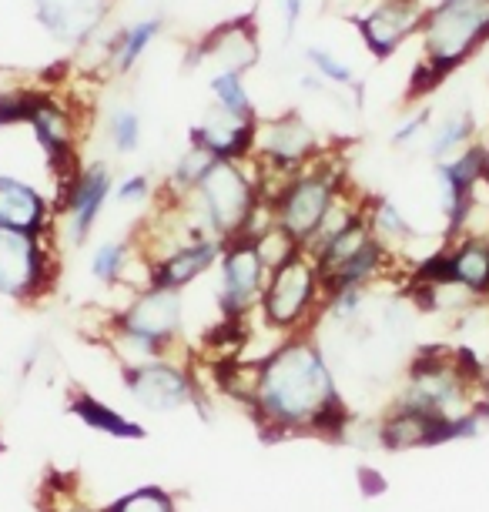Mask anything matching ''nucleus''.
Returning <instances> with one entry per match:
<instances>
[{"instance_id":"1","label":"nucleus","mask_w":489,"mask_h":512,"mask_svg":"<svg viewBox=\"0 0 489 512\" xmlns=\"http://www.w3.org/2000/svg\"><path fill=\"white\" fill-rule=\"evenodd\" d=\"M218 385L242 402L265 439H345L352 412L315 332L289 335L255 362H225Z\"/></svg>"},{"instance_id":"2","label":"nucleus","mask_w":489,"mask_h":512,"mask_svg":"<svg viewBox=\"0 0 489 512\" xmlns=\"http://www.w3.org/2000/svg\"><path fill=\"white\" fill-rule=\"evenodd\" d=\"M483 385L486 369L476 362L473 352L423 345L402 372L392 405L436 415V419H459V415L486 405Z\"/></svg>"},{"instance_id":"3","label":"nucleus","mask_w":489,"mask_h":512,"mask_svg":"<svg viewBox=\"0 0 489 512\" xmlns=\"http://www.w3.org/2000/svg\"><path fill=\"white\" fill-rule=\"evenodd\" d=\"M258 201L262 191H258L252 161H215L195 195L181 201V208L212 238L232 241L245 231Z\"/></svg>"},{"instance_id":"4","label":"nucleus","mask_w":489,"mask_h":512,"mask_svg":"<svg viewBox=\"0 0 489 512\" xmlns=\"http://www.w3.org/2000/svg\"><path fill=\"white\" fill-rule=\"evenodd\" d=\"M322 272L309 255H295L292 262L278 265L268 272L262 305H258V318L268 332L289 338V335H305L319 328L322 318Z\"/></svg>"},{"instance_id":"5","label":"nucleus","mask_w":489,"mask_h":512,"mask_svg":"<svg viewBox=\"0 0 489 512\" xmlns=\"http://www.w3.org/2000/svg\"><path fill=\"white\" fill-rule=\"evenodd\" d=\"M345 188H349V178H345L342 164L332 154H322L319 161H312L309 168H302L299 175L285 181L282 191L275 195V225L289 231L305 251Z\"/></svg>"},{"instance_id":"6","label":"nucleus","mask_w":489,"mask_h":512,"mask_svg":"<svg viewBox=\"0 0 489 512\" xmlns=\"http://www.w3.org/2000/svg\"><path fill=\"white\" fill-rule=\"evenodd\" d=\"M61 235H17L0 228V302L37 305L61 278Z\"/></svg>"},{"instance_id":"7","label":"nucleus","mask_w":489,"mask_h":512,"mask_svg":"<svg viewBox=\"0 0 489 512\" xmlns=\"http://www.w3.org/2000/svg\"><path fill=\"white\" fill-rule=\"evenodd\" d=\"M118 372L124 395L145 412L168 415L181 409H195L201 422H212V405H208L205 385L198 382V372L185 359H178V355H165V359L145 365H124Z\"/></svg>"},{"instance_id":"8","label":"nucleus","mask_w":489,"mask_h":512,"mask_svg":"<svg viewBox=\"0 0 489 512\" xmlns=\"http://www.w3.org/2000/svg\"><path fill=\"white\" fill-rule=\"evenodd\" d=\"M483 44H489V0H449L429 7L423 24V61L443 81Z\"/></svg>"},{"instance_id":"9","label":"nucleus","mask_w":489,"mask_h":512,"mask_svg":"<svg viewBox=\"0 0 489 512\" xmlns=\"http://www.w3.org/2000/svg\"><path fill=\"white\" fill-rule=\"evenodd\" d=\"M268 282V268L258 255L252 238L225 241L222 258H218V288L215 302L225 322H248L258 305H262Z\"/></svg>"},{"instance_id":"10","label":"nucleus","mask_w":489,"mask_h":512,"mask_svg":"<svg viewBox=\"0 0 489 512\" xmlns=\"http://www.w3.org/2000/svg\"><path fill=\"white\" fill-rule=\"evenodd\" d=\"M114 195V175L108 161H84L81 175L67 185L54 201L57 208V235L71 248H84L98 228V221Z\"/></svg>"},{"instance_id":"11","label":"nucleus","mask_w":489,"mask_h":512,"mask_svg":"<svg viewBox=\"0 0 489 512\" xmlns=\"http://www.w3.org/2000/svg\"><path fill=\"white\" fill-rule=\"evenodd\" d=\"M108 318L124 332L148 338V342L161 345L171 355L181 352V335H185V295L181 292L148 285L141 292H131L128 302Z\"/></svg>"},{"instance_id":"12","label":"nucleus","mask_w":489,"mask_h":512,"mask_svg":"<svg viewBox=\"0 0 489 512\" xmlns=\"http://www.w3.org/2000/svg\"><path fill=\"white\" fill-rule=\"evenodd\" d=\"M262 61V44H258V24L252 14L228 17V21L215 24L212 31H205L185 54V71H242L248 74L252 67Z\"/></svg>"},{"instance_id":"13","label":"nucleus","mask_w":489,"mask_h":512,"mask_svg":"<svg viewBox=\"0 0 489 512\" xmlns=\"http://www.w3.org/2000/svg\"><path fill=\"white\" fill-rule=\"evenodd\" d=\"M426 14L429 0H376L366 14L356 17V31L366 51L386 61L412 34H423Z\"/></svg>"},{"instance_id":"14","label":"nucleus","mask_w":489,"mask_h":512,"mask_svg":"<svg viewBox=\"0 0 489 512\" xmlns=\"http://www.w3.org/2000/svg\"><path fill=\"white\" fill-rule=\"evenodd\" d=\"M114 0H34L41 31L61 47H88L104 31Z\"/></svg>"},{"instance_id":"15","label":"nucleus","mask_w":489,"mask_h":512,"mask_svg":"<svg viewBox=\"0 0 489 512\" xmlns=\"http://www.w3.org/2000/svg\"><path fill=\"white\" fill-rule=\"evenodd\" d=\"M0 228L17 235H57V208L31 181L0 175Z\"/></svg>"},{"instance_id":"16","label":"nucleus","mask_w":489,"mask_h":512,"mask_svg":"<svg viewBox=\"0 0 489 512\" xmlns=\"http://www.w3.org/2000/svg\"><path fill=\"white\" fill-rule=\"evenodd\" d=\"M225 241L222 238H188L181 245L168 248L165 255L155 258V285L171 288L185 295L198 278H205L212 268H218Z\"/></svg>"},{"instance_id":"17","label":"nucleus","mask_w":489,"mask_h":512,"mask_svg":"<svg viewBox=\"0 0 489 512\" xmlns=\"http://www.w3.org/2000/svg\"><path fill=\"white\" fill-rule=\"evenodd\" d=\"M258 121L232 118V114H222L212 108L198 124H191L188 141L205 148L215 161H248L255 151Z\"/></svg>"},{"instance_id":"18","label":"nucleus","mask_w":489,"mask_h":512,"mask_svg":"<svg viewBox=\"0 0 489 512\" xmlns=\"http://www.w3.org/2000/svg\"><path fill=\"white\" fill-rule=\"evenodd\" d=\"M446 282L469 298H489V235L446 241Z\"/></svg>"},{"instance_id":"19","label":"nucleus","mask_w":489,"mask_h":512,"mask_svg":"<svg viewBox=\"0 0 489 512\" xmlns=\"http://www.w3.org/2000/svg\"><path fill=\"white\" fill-rule=\"evenodd\" d=\"M165 17L161 14H148L141 21H131L128 27H121L118 34L104 44V64H108L111 74L128 77L134 67L141 64V57L151 51V44L165 34Z\"/></svg>"},{"instance_id":"20","label":"nucleus","mask_w":489,"mask_h":512,"mask_svg":"<svg viewBox=\"0 0 489 512\" xmlns=\"http://www.w3.org/2000/svg\"><path fill=\"white\" fill-rule=\"evenodd\" d=\"M67 412H71L81 425H88V429L101 432V436H108V439H118V442H145L148 439L145 425L128 419V415L118 412L114 405L101 402L98 395H91L84 389L71 392V399H67Z\"/></svg>"},{"instance_id":"21","label":"nucleus","mask_w":489,"mask_h":512,"mask_svg":"<svg viewBox=\"0 0 489 512\" xmlns=\"http://www.w3.org/2000/svg\"><path fill=\"white\" fill-rule=\"evenodd\" d=\"M366 221L372 228V238H376L392 258H402L406 248L419 238L416 228L409 225V218L402 215L396 201H389V198H366Z\"/></svg>"},{"instance_id":"22","label":"nucleus","mask_w":489,"mask_h":512,"mask_svg":"<svg viewBox=\"0 0 489 512\" xmlns=\"http://www.w3.org/2000/svg\"><path fill=\"white\" fill-rule=\"evenodd\" d=\"M305 64H309L312 74H319L325 84H329V91H345L352 94L356 101H362V91H366V84H362V77L356 74V67L349 61H342L339 54L329 51V47L322 44H309L305 47Z\"/></svg>"},{"instance_id":"23","label":"nucleus","mask_w":489,"mask_h":512,"mask_svg":"<svg viewBox=\"0 0 489 512\" xmlns=\"http://www.w3.org/2000/svg\"><path fill=\"white\" fill-rule=\"evenodd\" d=\"M208 94H212L215 111L232 114V118L258 121L252 91H248L242 71H215L212 77H208Z\"/></svg>"},{"instance_id":"24","label":"nucleus","mask_w":489,"mask_h":512,"mask_svg":"<svg viewBox=\"0 0 489 512\" xmlns=\"http://www.w3.org/2000/svg\"><path fill=\"white\" fill-rule=\"evenodd\" d=\"M473 134H476V121L469 111H456L449 114V118H443L439 124H433L429 128V158H433L436 164L439 161H449L453 154H459L463 148H469L473 144Z\"/></svg>"},{"instance_id":"25","label":"nucleus","mask_w":489,"mask_h":512,"mask_svg":"<svg viewBox=\"0 0 489 512\" xmlns=\"http://www.w3.org/2000/svg\"><path fill=\"white\" fill-rule=\"evenodd\" d=\"M104 138H108L114 154H134L145 141V121H141V111L131 108V104H118V108L108 111L104 118Z\"/></svg>"},{"instance_id":"26","label":"nucleus","mask_w":489,"mask_h":512,"mask_svg":"<svg viewBox=\"0 0 489 512\" xmlns=\"http://www.w3.org/2000/svg\"><path fill=\"white\" fill-rule=\"evenodd\" d=\"M111 512H178V496L158 482H148L114 499Z\"/></svg>"},{"instance_id":"27","label":"nucleus","mask_w":489,"mask_h":512,"mask_svg":"<svg viewBox=\"0 0 489 512\" xmlns=\"http://www.w3.org/2000/svg\"><path fill=\"white\" fill-rule=\"evenodd\" d=\"M255 248H258V255H262V262H265L268 272H272V268H278V265H285V262H292L295 255H302L299 241H295L289 231H282L278 225L268 228L265 235H258L255 238Z\"/></svg>"},{"instance_id":"28","label":"nucleus","mask_w":489,"mask_h":512,"mask_svg":"<svg viewBox=\"0 0 489 512\" xmlns=\"http://www.w3.org/2000/svg\"><path fill=\"white\" fill-rule=\"evenodd\" d=\"M158 191H155V181H151V175H124L121 181H114V195L111 201L114 205H148L151 198H155Z\"/></svg>"},{"instance_id":"29","label":"nucleus","mask_w":489,"mask_h":512,"mask_svg":"<svg viewBox=\"0 0 489 512\" xmlns=\"http://www.w3.org/2000/svg\"><path fill=\"white\" fill-rule=\"evenodd\" d=\"M31 94L34 88H11L0 91V131L27 124V111H31Z\"/></svg>"},{"instance_id":"30","label":"nucleus","mask_w":489,"mask_h":512,"mask_svg":"<svg viewBox=\"0 0 489 512\" xmlns=\"http://www.w3.org/2000/svg\"><path fill=\"white\" fill-rule=\"evenodd\" d=\"M429 121H433V111L429 108H419L416 114H409V118L392 131V144H396V148H409V144H416L423 134H429V128H433Z\"/></svg>"},{"instance_id":"31","label":"nucleus","mask_w":489,"mask_h":512,"mask_svg":"<svg viewBox=\"0 0 489 512\" xmlns=\"http://www.w3.org/2000/svg\"><path fill=\"white\" fill-rule=\"evenodd\" d=\"M302 14H305V0H282V24H285V41H292L295 31H299Z\"/></svg>"},{"instance_id":"32","label":"nucleus","mask_w":489,"mask_h":512,"mask_svg":"<svg viewBox=\"0 0 489 512\" xmlns=\"http://www.w3.org/2000/svg\"><path fill=\"white\" fill-rule=\"evenodd\" d=\"M359 489H362V496H366V499H376L389 486H386V479H382L376 469H359Z\"/></svg>"},{"instance_id":"33","label":"nucleus","mask_w":489,"mask_h":512,"mask_svg":"<svg viewBox=\"0 0 489 512\" xmlns=\"http://www.w3.org/2000/svg\"><path fill=\"white\" fill-rule=\"evenodd\" d=\"M81 512H111V506H104V509H81Z\"/></svg>"},{"instance_id":"34","label":"nucleus","mask_w":489,"mask_h":512,"mask_svg":"<svg viewBox=\"0 0 489 512\" xmlns=\"http://www.w3.org/2000/svg\"><path fill=\"white\" fill-rule=\"evenodd\" d=\"M436 4H449V0H429V7H436Z\"/></svg>"}]
</instances>
